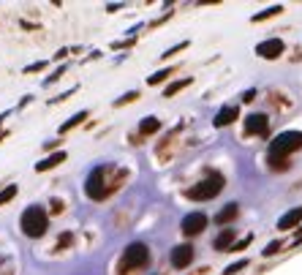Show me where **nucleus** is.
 <instances>
[{"instance_id": "1", "label": "nucleus", "mask_w": 302, "mask_h": 275, "mask_svg": "<svg viewBox=\"0 0 302 275\" xmlns=\"http://www.w3.org/2000/svg\"><path fill=\"white\" fill-rule=\"evenodd\" d=\"M128 180V172L123 166L115 164H98L96 169H90L85 180V196L93 199V202H104L109 199L115 191H120V185Z\"/></svg>"}, {"instance_id": "2", "label": "nucleus", "mask_w": 302, "mask_h": 275, "mask_svg": "<svg viewBox=\"0 0 302 275\" xmlns=\"http://www.w3.org/2000/svg\"><path fill=\"white\" fill-rule=\"evenodd\" d=\"M302 147V131H283L278 133V136L270 142V147H267V161L275 166V169H283V161L291 156V153H297Z\"/></svg>"}, {"instance_id": "3", "label": "nucleus", "mask_w": 302, "mask_h": 275, "mask_svg": "<svg viewBox=\"0 0 302 275\" xmlns=\"http://www.w3.org/2000/svg\"><path fill=\"white\" fill-rule=\"evenodd\" d=\"M19 229H22V234L30 237V240L44 237L46 229H49V213H46V207L44 204L25 207L22 216H19Z\"/></svg>"}, {"instance_id": "4", "label": "nucleus", "mask_w": 302, "mask_h": 275, "mask_svg": "<svg viewBox=\"0 0 302 275\" xmlns=\"http://www.w3.org/2000/svg\"><path fill=\"white\" fill-rule=\"evenodd\" d=\"M223 188H226V177L220 172L210 169L199 183H193L191 188L185 191V196L191 199V202H207V199H215Z\"/></svg>"}, {"instance_id": "5", "label": "nucleus", "mask_w": 302, "mask_h": 275, "mask_svg": "<svg viewBox=\"0 0 302 275\" xmlns=\"http://www.w3.org/2000/svg\"><path fill=\"white\" fill-rule=\"evenodd\" d=\"M147 264H150V248H147V243H142V240H136V243L125 245L117 270H120V275H131V272L144 270Z\"/></svg>"}, {"instance_id": "6", "label": "nucleus", "mask_w": 302, "mask_h": 275, "mask_svg": "<svg viewBox=\"0 0 302 275\" xmlns=\"http://www.w3.org/2000/svg\"><path fill=\"white\" fill-rule=\"evenodd\" d=\"M193 259H196V248L191 243H183V245H174L172 253H169V261L174 270H185V267L193 264Z\"/></svg>"}, {"instance_id": "7", "label": "nucleus", "mask_w": 302, "mask_h": 275, "mask_svg": "<svg viewBox=\"0 0 302 275\" xmlns=\"http://www.w3.org/2000/svg\"><path fill=\"white\" fill-rule=\"evenodd\" d=\"M243 133H245V136H267V133H270V117H267L264 112H253V115H248Z\"/></svg>"}, {"instance_id": "8", "label": "nucleus", "mask_w": 302, "mask_h": 275, "mask_svg": "<svg viewBox=\"0 0 302 275\" xmlns=\"http://www.w3.org/2000/svg\"><path fill=\"white\" fill-rule=\"evenodd\" d=\"M180 229H183L185 237H196V234H201L207 229V216L199 210L188 213V216H183V221H180Z\"/></svg>"}, {"instance_id": "9", "label": "nucleus", "mask_w": 302, "mask_h": 275, "mask_svg": "<svg viewBox=\"0 0 302 275\" xmlns=\"http://www.w3.org/2000/svg\"><path fill=\"white\" fill-rule=\"evenodd\" d=\"M286 49V44L280 41V38H267V41H261L256 44V55L259 57H264V60H275V57H280V52Z\"/></svg>"}, {"instance_id": "10", "label": "nucleus", "mask_w": 302, "mask_h": 275, "mask_svg": "<svg viewBox=\"0 0 302 275\" xmlns=\"http://www.w3.org/2000/svg\"><path fill=\"white\" fill-rule=\"evenodd\" d=\"M240 117V106L237 104H229V106H223V109H218V115H215V128H223V125H232L234 120Z\"/></svg>"}, {"instance_id": "11", "label": "nucleus", "mask_w": 302, "mask_h": 275, "mask_svg": "<svg viewBox=\"0 0 302 275\" xmlns=\"http://www.w3.org/2000/svg\"><path fill=\"white\" fill-rule=\"evenodd\" d=\"M299 224H302V207H294V210L286 213V216H280L278 229L280 232H288V229H294V226H299Z\"/></svg>"}, {"instance_id": "12", "label": "nucleus", "mask_w": 302, "mask_h": 275, "mask_svg": "<svg viewBox=\"0 0 302 275\" xmlns=\"http://www.w3.org/2000/svg\"><path fill=\"white\" fill-rule=\"evenodd\" d=\"M237 216H240V202H229V204H226L223 210L215 216V224H218V226H229Z\"/></svg>"}, {"instance_id": "13", "label": "nucleus", "mask_w": 302, "mask_h": 275, "mask_svg": "<svg viewBox=\"0 0 302 275\" xmlns=\"http://www.w3.org/2000/svg\"><path fill=\"white\" fill-rule=\"evenodd\" d=\"M65 158H68V156H65L63 150H57V153H49V156H46L44 161H38V164H36V172H46V169H55V166H60V164H63Z\"/></svg>"}, {"instance_id": "14", "label": "nucleus", "mask_w": 302, "mask_h": 275, "mask_svg": "<svg viewBox=\"0 0 302 275\" xmlns=\"http://www.w3.org/2000/svg\"><path fill=\"white\" fill-rule=\"evenodd\" d=\"M232 245H234V226H226V229H220L212 248H215V251H229Z\"/></svg>"}, {"instance_id": "15", "label": "nucleus", "mask_w": 302, "mask_h": 275, "mask_svg": "<svg viewBox=\"0 0 302 275\" xmlns=\"http://www.w3.org/2000/svg\"><path fill=\"white\" fill-rule=\"evenodd\" d=\"M161 131V120L158 117H144L142 123H139V136H153V133Z\"/></svg>"}, {"instance_id": "16", "label": "nucleus", "mask_w": 302, "mask_h": 275, "mask_svg": "<svg viewBox=\"0 0 302 275\" xmlns=\"http://www.w3.org/2000/svg\"><path fill=\"white\" fill-rule=\"evenodd\" d=\"M87 115H90V112H87V109H82V112H77V115H73L71 120H65V123L60 125V133H68L71 128H77V125H82L85 120H87Z\"/></svg>"}, {"instance_id": "17", "label": "nucleus", "mask_w": 302, "mask_h": 275, "mask_svg": "<svg viewBox=\"0 0 302 275\" xmlns=\"http://www.w3.org/2000/svg\"><path fill=\"white\" fill-rule=\"evenodd\" d=\"M180 71V65H169V68H161L158 74H153L150 79H147V85H158V82H164V79H169L172 74H177Z\"/></svg>"}, {"instance_id": "18", "label": "nucleus", "mask_w": 302, "mask_h": 275, "mask_svg": "<svg viewBox=\"0 0 302 275\" xmlns=\"http://www.w3.org/2000/svg\"><path fill=\"white\" fill-rule=\"evenodd\" d=\"M188 85H191V77H185V79H174V82H172V85H169V87H166V90H164V96H166V98L177 96V93L183 90V87H188Z\"/></svg>"}, {"instance_id": "19", "label": "nucleus", "mask_w": 302, "mask_h": 275, "mask_svg": "<svg viewBox=\"0 0 302 275\" xmlns=\"http://www.w3.org/2000/svg\"><path fill=\"white\" fill-rule=\"evenodd\" d=\"M17 191H19V188H17V185H14V183H11V185H6V188H3V191H0V207H3V204H9V202H11V199H14V196H17Z\"/></svg>"}, {"instance_id": "20", "label": "nucleus", "mask_w": 302, "mask_h": 275, "mask_svg": "<svg viewBox=\"0 0 302 275\" xmlns=\"http://www.w3.org/2000/svg\"><path fill=\"white\" fill-rule=\"evenodd\" d=\"M280 11H283V6H272V9H267V11H259V14H253V22H264V19L280 14Z\"/></svg>"}, {"instance_id": "21", "label": "nucleus", "mask_w": 302, "mask_h": 275, "mask_svg": "<svg viewBox=\"0 0 302 275\" xmlns=\"http://www.w3.org/2000/svg\"><path fill=\"white\" fill-rule=\"evenodd\" d=\"M248 264H251V261H248V256H245V259H240V261H234V264H229V267H226V270H223V275H237L240 270H245Z\"/></svg>"}, {"instance_id": "22", "label": "nucleus", "mask_w": 302, "mask_h": 275, "mask_svg": "<svg viewBox=\"0 0 302 275\" xmlns=\"http://www.w3.org/2000/svg\"><path fill=\"white\" fill-rule=\"evenodd\" d=\"M71 243H73V234H71V232H63V234L57 237V251H65Z\"/></svg>"}, {"instance_id": "23", "label": "nucleus", "mask_w": 302, "mask_h": 275, "mask_svg": "<svg viewBox=\"0 0 302 275\" xmlns=\"http://www.w3.org/2000/svg\"><path fill=\"white\" fill-rule=\"evenodd\" d=\"M136 98H139V90H128V93H125L123 98H117V101H115V106H125V104L136 101Z\"/></svg>"}, {"instance_id": "24", "label": "nucleus", "mask_w": 302, "mask_h": 275, "mask_svg": "<svg viewBox=\"0 0 302 275\" xmlns=\"http://www.w3.org/2000/svg\"><path fill=\"white\" fill-rule=\"evenodd\" d=\"M251 243H253V234H248L245 240H237V243H234V245L229 248V251H245V248L251 245Z\"/></svg>"}, {"instance_id": "25", "label": "nucleus", "mask_w": 302, "mask_h": 275, "mask_svg": "<svg viewBox=\"0 0 302 275\" xmlns=\"http://www.w3.org/2000/svg\"><path fill=\"white\" fill-rule=\"evenodd\" d=\"M280 248H283V243H280V240H275V243H270V245L264 248V256H275V253H278Z\"/></svg>"}, {"instance_id": "26", "label": "nucleus", "mask_w": 302, "mask_h": 275, "mask_svg": "<svg viewBox=\"0 0 302 275\" xmlns=\"http://www.w3.org/2000/svg\"><path fill=\"white\" fill-rule=\"evenodd\" d=\"M183 49H188V41L177 44V46H172V49H166V52H164V60H166V57H174V55H177V52H183Z\"/></svg>"}, {"instance_id": "27", "label": "nucleus", "mask_w": 302, "mask_h": 275, "mask_svg": "<svg viewBox=\"0 0 302 275\" xmlns=\"http://www.w3.org/2000/svg\"><path fill=\"white\" fill-rule=\"evenodd\" d=\"M63 74H65V65H60V68H57L55 74H52V77H46V79H44V85H52V82H57V79L63 77Z\"/></svg>"}, {"instance_id": "28", "label": "nucleus", "mask_w": 302, "mask_h": 275, "mask_svg": "<svg viewBox=\"0 0 302 275\" xmlns=\"http://www.w3.org/2000/svg\"><path fill=\"white\" fill-rule=\"evenodd\" d=\"M44 68H46V63H44V60H38V63L28 65V68H25V74H33V71H44Z\"/></svg>"}, {"instance_id": "29", "label": "nucleus", "mask_w": 302, "mask_h": 275, "mask_svg": "<svg viewBox=\"0 0 302 275\" xmlns=\"http://www.w3.org/2000/svg\"><path fill=\"white\" fill-rule=\"evenodd\" d=\"M0 275H14V264H0Z\"/></svg>"}, {"instance_id": "30", "label": "nucleus", "mask_w": 302, "mask_h": 275, "mask_svg": "<svg viewBox=\"0 0 302 275\" xmlns=\"http://www.w3.org/2000/svg\"><path fill=\"white\" fill-rule=\"evenodd\" d=\"M253 98H256V90H245V93H243V101H245V104H251Z\"/></svg>"}, {"instance_id": "31", "label": "nucleus", "mask_w": 302, "mask_h": 275, "mask_svg": "<svg viewBox=\"0 0 302 275\" xmlns=\"http://www.w3.org/2000/svg\"><path fill=\"white\" fill-rule=\"evenodd\" d=\"M63 210V202H60V199H52V213H60Z\"/></svg>"}, {"instance_id": "32", "label": "nucleus", "mask_w": 302, "mask_h": 275, "mask_svg": "<svg viewBox=\"0 0 302 275\" xmlns=\"http://www.w3.org/2000/svg\"><path fill=\"white\" fill-rule=\"evenodd\" d=\"M115 49H125V46H133V41H117V44H112Z\"/></svg>"}, {"instance_id": "33", "label": "nucleus", "mask_w": 302, "mask_h": 275, "mask_svg": "<svg viewBox=\"0 0 302 275\" xmlns=\"http://www.w3.org/2000/svg\"><path fill=\"white\" fill-rule=\"evenodd\" d=\"M60 145V139H49V142L44 145V150H52V147H57Z\"/></svg>"}, {"instance_id": "34", "label": "nucleus", "mask_w": 302, "mask_h": 275, "mask_svg": "<svg viewBox=\"0 0 302 275\" xmlns=\"http://www.w3.org/2000/svg\"><path fill=\"white\" fill-rule=\"evenodd\" d=\"M299 243H302V229H299L297 234H294V245H299Z\"/></svg>"}, {"instance_id": "35", "label": "nucleus", "mask_w": 302, "mask_h": 275, "mask_svg": "<svg viewBox=\"0 0 302 275\" xmlns=\"http://www.w3.org/2000/svg\"><path fill=\"white\" fill-rule=\"evenodd\" d=\"M3 120H6V115H0V123H3Z\"/></svg>"}]
</instances>
